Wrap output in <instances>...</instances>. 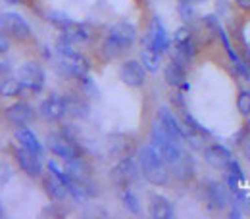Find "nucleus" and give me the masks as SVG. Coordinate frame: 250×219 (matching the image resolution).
<instances>
[{
  "label": "nucleus",
  "instance_id": "1",
  "mask_svg": "<svg viewBox=\"0 0 250 219\" xmlns=\"http://www.w3.org/2000/svg\"><path fill=\"white\" fill-rule=\"evenodd\" d=\"M139 163L148 183L158 187H164L169 183V165L152 144L139 150Z\"/></svg>",
  "mask_w": 250,
  "mask_h": 219
},
{
  "label": "nucleus",
  "instance_id": "2",
  "mask_svg": "<svg viewBox=\"0 0 250 219\" xmlns=\"http://www.w3.org/2000/svg\"><path fill=\"white\" fill-rule=\"evenodd\" d=\"M56 54H58V67L65 77L81 79V77L89 75L91 63L87 60V56H83L81 52H77L73 48V44L60 39V42L56 44Z\"/></svg>",
  "mask_w": 250,
  "mask_h": 219
},
{
  "label": "nucleus",
  "instance_id": "3",
  "mask_svg": "<svg viewBox=\"0 0 250 219\" xmlns=\"http://www.w3.org/2000/svg\"><path fill=\"white\" fill-rule=\"evenodd\" d=\"M137 39V27L131 21H120L116 25L110 27V31L106 35V42H104V52L114 58L125 52L127 48L133 46Z\"/></svg>",
  "mask_w": 250,
  "mask_h": 219
},
{
  "label": "nucleus",
  "instance_id": "4",
  "mask_svg": "<svg viewBox=\"0 0 250 219\" xmlns=\"http://www.w3.org/2000/svg\"><path fill=\"white\" fill-rule=\"evenodd\" d=\"M150 140H152V146L164 156V159H166L167 163H173L175 159H179V158L183 156L181 142L173 140V139L162 129L158 119H156V123L152 125V131H150Z\"/></svg>",
  "mask_w": 250,
  "mask_h": 219
},
{
  "label": "nucleus",
  "instance_id": "5",
  "mask_svg": "<svg viewBox=\"0 0 250 219\" xmlns=\"http://www.w3.org/2000/svg\"><path fill=\"white\" fill-rule=\"evenodd\" d=\"M46 148L54 154V156L62 158V159H73V158H81L83 150L81 146L75 142L73 137L63 135V133H50L46 137Z\"/></svg>",
  "mask_w": 250,
  "mask_h": 219
},
{
  "label": "nucleus",
  "instance_id": "6",
  "mask_svg": "<svg viewBox=\"0 0 250 219\" xmlns=\"http://www.w3.org/2000/svg\"><path fill=\"white\" fill-rule=\"evenodd\" d=\"M204 198L208 202V208L212 210H218V212H223L225 208L231 206L233 202V190L227 187L225 183L221 181H206L204 185Z\"/></svg>",
  "mask_w": 250,
  "mask_h": 219
},
{
  "label": "nucleus",
  "instance_id": "7",
  "mask_svg": "<svg viewBox=\"0 0 250 219\" xmlns=\"http://www.w3.org/2000/svg\"><path fill=\"white\" fill-rule=\"evenodd\" d=\"M0 31L6 33L8 37L16 40H27L31 39V25L27 23L25 18L14 12H4L0 14Z\"/></svg>",
  "mask_w": 250,
  "mask_h": 219
},
{
  "label": "nucleus",
  "instance_id": "8",
  "mask_svg": "<svg viewBox=\"0 0 250 219\" xmlns=\"http://www.w3.org/2000/svg\"><path fill=\"white\" fill-rule=\"evenodd\" d=\"M18 79L23 83L25 89H31L33 93H41L44 87L46 75H44V69L37 62H27L18 69Z\"/></svg>",
  "mask_w": 250,
  "mask_h": 219
},
{
  "label": "nucleus",
  "instance_id": "9",
  "mask_svg": "<svg viewBox=\"0 0 250 219\" xmlns=\"http://www.w3.org/2000/svg\"><path fill=\"white\" fill-rule=\"evenodd\" d=\"M145 46H150V48H154V50L162 52V54L166 50H169V46H171L167 31H166V27H164V23H162V20L158 16H154L150 20L148 31H146V37H145Z\"/></svg>",
  "mask_w": 250,
  "mask_h": 219
},
{
  "label": "nucleus",
  "instance_id": "10",
  "mask_svg": "<svg viewBox=\"0 0 250 219\" xmlns=\"http://www.w3.org/2000/svg\"><path fill=\"white\" fill-rule=\"evenodd\" d=\"M120 79L124 81L127 87L139 89V87H143L145 81H146V67L143 65V62L127 60V62H124L122 67H120Z\"/></svg>",
  "mask_w": 250,
  "mask_h": 219
},
{
  "label": "nucleus",
  "instance_id": "11",
  "mask_svg": "<svg viewBox=\"0 0 250 219\" xmlns=\"http://www.w3.org/2000/svg\"><path fill=\"white\" fill-rule=\"evenodd\" d=\"M141 173V163L131 156H125L118 161V165L112 169V179L120 185H129L131 181H135Z\"/></svg>",
  "mask_w": 250,
  "mask_h": 219
},
{
  "label": "nucleus",
  "instance_id": "12",
  "mask_svg": "<svg viewBox=\"0 0 250 219\" xmlns=\"http://www.w3.org/2000/svg\"><path fill=\"white\" fill-rule=\"evenodd\" d=\"M158 121H160L162 129H164L173 140H177V142L187 140V129H185L183 123H179V119L171 114V110L160 108V112H158Z\"/></svg>",
  "mask_w": 250,
  "mask_h": 219
},
{
  "label": "nucleus",
  "instance_id": "13",
  "mask_svg": "<svg viewBox=\"0 0 250 219\" xmlns=\"http://www.w3.org/2000/svg\"><path fill=\"white\" fill-rule=\"evenodd\" d=\"M202 156H204V161H206L212 169L225 171L227 165H229V161L233 159V152H231L227 146H223V144H210V146L204 148Z\"/></svg>",
  "mask_w": 250,
  "mask_h": 219
},
{
  "label": "nucleus",
  "instance_id": "14",
  "mask_svg": "<svg viewBox=\"0 0 250 219\" xmlns=\"http://www.w3.org/2000/svg\"><path fill=\"white\" fill-rule=\"evenodd\" d=\"M14 156L18 165L21 167V171H25L29 177H41L42 175V163H41V156L35 154L31 150L20 146L14 150Z\"/></svg>",
  "mask_w": 250,
  "mask_h": 219
},
{
  "label": "nucleus",
  "instance_id": "15",
  "mask_svg": "<svg viewBox=\"0 0 250 219\" xmlns=\"http://www.w3.org/2000/svg\"><path fill=\"white\" fill-rule=\"evenodd\" d=\"M41 114L48 121H58L67 114L65 108V96L62 94H50L41 102Z\"/></svg>",
  "mask_w": 250,
  "mask_h": 219
},
{
  "label": "nucleus",
  "instance_id": "16",
  "mask_svg": "<svg viewBox=\"0 0 250 219\" xmlns=\"http://www.w3.org/2000/svg\"><path fill=\"white\" fill-rule=\"evenodd\" d=\"M4 116H6V119L10 123H14V125L18 127H25L35 119V110H33L31 104H27V102H18V104H12L4 112Z\"/></svg>",
  "mask_w": 250,
  "mask_h": 219
},
{
  "label": "nucleus",
  "instance_id": "17",
  "mask_svg": "<svg viewBox=\"0 0 250 219\" xmlns=\"http://www.w3.org/2000/svg\"><path fill=\"white\" fill-rule=\"evenodd\" d=\"M148 214L154 219H171L175 218V208L166 196L152 194L148 200Z\"/></svg>",
  "mask_w": 250,
  "mask_h": 219
},
{
  "label": "nucleus",
  "instance_id": "18",
  "mask_svg": "<svg viewBox=\"0 0 250 219\" xmlns=\"http://www.w3.org/2000/svg\"><path fill=\"white\" fill-rule=\"evenodd\" d=\"M42 187H44V192H46V196L50 198V200H54V202H63V200H67V196H69V190L65 187V183L60 181L56 175H48V177H44V181H42Z\"/></svg>",
  "mask_w": 250,
  "mask_h": 219
},
{
  "label": "nucleus",
  "instance_id": "19",
  "mask_svg": "<svg viewBox=\"0 0 250 219\" xmlns=\"http://www.w3.org/2000/svg\"><path fill=\"white\" fill-rule=\"evenodd\" d=\"M167 165H169V173H173L181 181H190L194 177V171H196L194 169V159L185 152L179 159H175L173 163H167Z\"/></svg>",
  "mask_w": 250,
  "mask_h": 219
},
{
  "label": "nucleus",
  "instance_id": "20",
  "mask_svg": "<svg viewBox=\"0 0 250 219\" xmlns=\"http://www.w3.org/2000/svg\"><path fill=\"white\" fill-rule=\"evenodd\" d=\"M16 140L20 142V146H23V148L31 150V152L39 154V156H42V154H44V146L41 144V140L37 139V135H35L27 125L18 127V131H16Z\"/></svg>",
  "mask_w": 250,
  "mask_h": 219
},
{
  "label": "nucleus",
  "instance_id": "21",
  "mask_svg": "<svg viewBox=\"0 0 250 219\" xmlns=\"http://www.w3.org/2000/svg\"><path fill=\"white\" fill-rule=\"evenodd\" d=\"M60 39L65 40V42H69V44H79V42L89 40V29L85 25H81V23H77V21L71 20L67 25L62 27Z\"/></svg>",
  "mask_w": 250,
  "mask_h": 219
},
{
  "label": "nucleus",
  "instance_id": "22",
  "mask_svg": "<svg viewBox=\"0 0 250 219\" xmlns=\"http://www.w3.org/2000/svg\"><path fill=\"white\" fill-rule=\"evenodd\" d=\"M164 79H166V83L169 85V87H183L185 85V79H187V69H185V65L179 62H175V60H171V62L166 65V69H164Z\"/></svg>",
  "mask_w": 250,
  "mask_h": 219
},
{
  "label": "nucleus",
  "instance_id": "23",
  "mask_svg": "<svg viewBox=\"0 0 250 219\" xmlns=\"http://www.w3.org/2000/svg\"><path fill=\"white\" fill-rule=\"evenodd\" d=\"M198 48H196V42L192 40V37L187 39V40H179L175 42V50H173V60L179 63H183L187 67L188 63L194 60Z\"/></svg>",
  "mask_w": 250,
  "mask_h": 219
},
{
  "label": "nucleus",
  "instance_id": "24",
  "mask_svg": "<svg viewBox=\"0 0 250 219\" xmlns=\"http://www.w3.org/2000/svg\"><path fill=\"white\" fill-rule=\"evenodd\" d=\"M65 108H67V114L73 116V118H85L89 114V102L83 100L81 96L77 94H67L65 96Z\"/></svg>",
  "mask_w": 250,
  "mask_h": 219
},
{
  "label": "nucleus",
  "instance_id": "25",
  "mask_svg": "<svg viewBox=\"0 0 250 219\" xmlns=\"http://www.w3.org/2000/svg\"><path fill=\"white\" fill-rule=\"evenodd\" d=\"M141 62L146 67V71H158L160 69V63H162V52H158L150 46H145L143 52H141Z\"/></svg>",
  "mask_w": 250,
  "mask_h": 219
},
{
  "label": "nucleus",
  "instance_id": "26",
  "mask_svg": "<svg viewBox=\"0 0 250 219\" xmlns=\"http://www.w3.org/2000/svg\"><path fill=\"white\" fill-rule=\"evenodd\" d=\"M25 87H23V83L16 77V79H2L0 81V94L2 96H6V98H12V96H18V94L21 93Z\"/></svg>",
  "mask_w": 250,
  "mask_h": 219
},
{
  "label": "nucleus",
  "instance_id": "27",
  "mask_svg": "<svg viewBox=\"0 0 250 219\" xmlns=\"http://www.w3.org/2000/svg\"><path fill=\"white\" fill-rule=\"evenodd\" d=\"M122 202H124V206L127 212H131V214H135V216L141 214V202H139V196H137L131 188H125L124 190V194H122Z\"/></svg>",
  "mask_w": 250,
  "mask_h": 219
},
{
  "label": "nucleus",
  "instance_id": "28",
  "mask_svg": "<svg viewBox=\"0 0 250 219\" xmlns=\"http://www.w3.org/2000/svg\"><path fill=\"white\" fill-rule=\"evenodd\" d=\"M237 110L241 112V116L250 118V91H241L237 96Z\"/></svg>",
  "mask_w": 250,
  "mask_h": 219
},
{
  "label": "nucleus",
  "instance_id": "29",
  "mask_svg": "<svg viewBox=\"0 0 250 219\" xmlns=\"http://www.w3.org/2000/svg\"><path fill=\"white\" fill-rule=\"evenodd\" d=\"M179 16L185 23L192 21L194 20V4L188 0H179Z\"/></svg>",
  "mask_w": 250,
  "mask_h": 219
},
{
  "label": "nucleus",
  "instance_id": "30",
  "mask_svg": "<svg viewBox=\"0 0 250 219\" xmlns=\"http://www.w3.org/2000/svg\"><path fill=\"white\" fill-rule=\"evenodd\" d=\"M218 37L221 39V44H223V48H225V52H227V56L231 58V62H237L239 60V56H237V52H235V48L231 46V40H229V37H227V33L223 27H219L218 31Z\"/></svg>",
  "mask_w": 250,
  "mask_h": 219
},
{
  "label": "nucleus",
  "instance_id": "31",
  "mask_svg": "<svg viewBox=\"0 0 250 219\" xmlns=\"http://www.w3.org/2000/svg\"><path fill=\"white\" fill-rule=\"evenodd\" d=\"M233 71H235V75H237L239 79L250 81V65L245 62V60H237V62H233Z\"/></svg>",
  "mask_w": 250,
  "mask_h": 219
},
{
  "label": "nucleus",
  "instance_id": "32",
  "mask_svg": "<svg viewBox=\"0 0 250 219\" xmlns=\"http://www.w3.org/2000/svg\"><path fill=\"white\" fill-rule=\"evenodd\" d=\"M131 146V140H127L125 137H116L112 140V146H110V152L112 154H118V152H125L127 148Z\"/></svg>",
  "mask_w": 250,
  "mask_h": 219
},
{
  "label": "nucleus",
  "instance_id": "33",
  "mask_svg": "<svg viewBox=\"0 0 250 219\" xmlns=\"http://www.w3.org/2000/svg\"><path fill=\"white\" fill-rule=\"evenodd\" d=\"M48 20H50V21H52L56 27H60V29H62L63 25H67V23L71 21V20H69V18H67L63 12H58V10L50 12V14H48Z\"/></svg>",
  "mask_w": 250,
  "mask_h": 219
},
{
  "label": "nucleus",
  "instance_id": "34",
  "mask_svg": "<svg viewBox=\"0 0 250 219\" xmlns=\"http://www.w3.org/2000/svg\"><path fill=\"white\" fill-rule=\"evenodd\" d=\"M225 171H229V173H231V175H235V177H237L241 183H245V171H243L241 163H239L235 158L229 161V165H227V169H225Z\"/></svg>",
  "mask_w": 250,
  "mask_h": 219
},
{
  "label": "nucleus",
  "instance_id": "35",
  "mask_svg": "<svg viewBox=\"0 0 250 219\" xmlns=\"http://www.w3.org/2000/svg\"><path fill=\"white\" fill-rule=\"evenodd\" d=\"M79 81H81V87H83V91H85L87 94H93V96H96V94H98V93H96V89H94V83L91 81V77H89V75L81 77Z\"/></svg>",
  "mask_w": 250,
  "mask_h": 219
},
{
  "label": "nucleus",
  "instance_id": "36",
  "mask_svg": "<svg viewBox=\"0 0 250 219\" xmlns=\"http://www.w3.org/2000/svg\"><path fill=\"white\" fill-rule=\"evenodd\" d=\"M10 177H12V169L8 167V163H0V187L6 185Z\"/></svg>",
  "mask_w": 250,
  "mask_h": 219
},
{
  "label": "nucleus",
  "instance_id": "37",
  "mask_svg": "<svg viewBox=\"0 0 250 219\" xmlns=\"http://www.w3.org/2000/svg\"><path fill=\"white\" fill-rule=\"evenodd\" d=\"M8 48H10V42H8V39L0 35V54H4V52H8Z\"/></svg>",
  "mask_w": 250,
  "mask_h": 219
},
{
  "label": "nucleus",
  "instance_id": "38",
  "mask_svg": "<svg viewBox=\"0 0 250 219\" xmlns=\"http://www.w3.org/2000/svg\"><path fill=\"white\" fill-rule=\"evenodd\" d=\"M235 4H237L243 12H250V0H235Z\"/></svg>",
  "mask_w": 250,
  "mask_h": 219
},
{
  "label": "nucleus",
  "instance_id": "39",
  "mask_svg": "<svg viewBox=\"0 0 250 219\" xmlns=\"http://www.w3.org/2000/svg\"><path fill=\"white\" fill-rule=\"evenodd\" d=\"M241 150H243V154L250 159V140H245V142H241Z\"/></svg>",
  "mask_w": 250,
  "mask_h": 219
},
{
  "label": "nucleus",
  "instance_id": "40",
  "mask_svg": "<svg viewBox=\"0 0 250 219\" xmlns=\"http://www.w3.org/2000/svg\"><path fill=\"white\" fill-rule=\"evenodd\" d=\"M10 69V63L8 62H0V73H4V71H8Z\"/></svg>",
  "mask_w": 250,
  "mask_h": 219
},
{
  "label": "nucleus",
  "instance_id": "41",
  "mask_svg": "<svg viewBox=\"0 0 250 219\" xmlns=\"http://www.w3.org/2000/svg\"><path fill=\"white\" fill-rule=\"evenodd\" d=\"M188 2H192V4H202V2H206V0H188Z\"/></svg>",
  "mask_w": 250,
  "mask_h": 219
},
{
  "label": "nucleus",
  "instance_id": "42",
  "mask_svg": "<svg viewBox=\"0 0 250 219\" xmlns=\"http://www.w3.org/2000/svg\"><path fill=\"white\" fill-rule=\"evenodd\" d=\"M0 216H2V206H0Z\"/></svg>",
  "mask_w": 250,
  "mask_h": 219
}]
</instances>
